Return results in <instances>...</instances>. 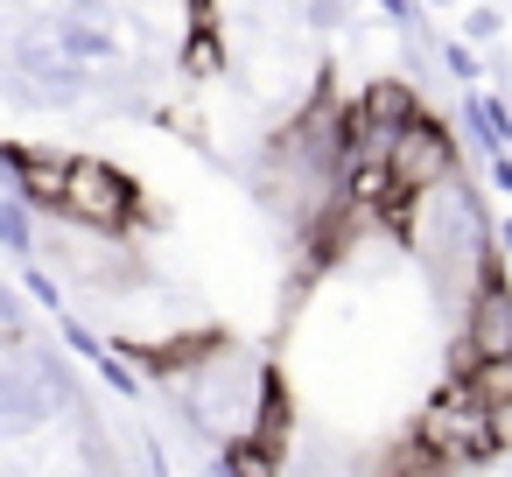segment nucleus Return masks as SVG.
Segmentation results:
<instances>
[{
	"mask_svg": "<svg viewBox=\"0 0 512 477\" xmlns=\"http://www.w3.org/2000/svg\"><path fill=\"white\" fill-rule=\"evenodd\" d=\"M71 218H85V225H99V232H113L120 218H127V176H113L106 162H71V176H64V197H57Z\"/></svg>",
	"mask_w": 512,
	"mask_h": 477,
	"instance_id": "nucleus-1",
	"label": "nucleus"
},
{
	"mask_svg": "<svg viewBox=\"0 0 512 477\" xmlns=\"http://www.w3.org/2000/svg\"><path fill=\"white\" fill-rule=\"evenodd\" d=\"M386 169H393V190H435V183L449 176V141H442L435 127L407 120V127L393 134V148H386Z\"/></svg>",
	"mask_w": 512,
	"mask_h": 477,
	"instance_id": "nucleus-2",
	"label": "nucleus"
},
{
	"mask_svg": "<svg viewBox=\"0 0 512 477\" xmlns=\"http://www.w3.org/2000/svg\"><path fill=\"white\" fill-rule=\"evenodd\" d=\"M253 393H260V386H253V372H246L239 358H211V372L197 379V407H204L211 421H225L232 435L253 421V407H260Z\"/></svg>",
	"mask_w": 512,
	"mask_h": 477,
	"instance_id": "nucleus-3",
	"label": "nucleus"
},
{
	"mask_svg": "<svg viewBox=\"0 0 512 477\" xmlns=\"http://www.w3.org/2000/svg\"><path fill=\"white\" fill-rule=\"evenodd\" d=\"M470 351L477 358H512V295L505 288L477 295V309H470Z\"/></svg>",
	"mask_w": 512,
	"mask_h": 477,
	"instance_id": "nucleus-4",
	"label": "nucleus"
},
{
	"mask_svg": "<svg viewBox=\"0 0 512 477\" xmlns=\"http://www.w3.org/2000/svg\"><path fill=\"white\" fill-rule=\"evenodd\" d=\"M470 393H477L484 407H505V400H512V358H477Z\"/></svg>",
	"mask_w": 512,
	"mask_h": 477,
	"instance_id": "nucleus-5",
	"label": "nucleus"
},
{
	"mask_svg": "<svg viewBox=\"0 0 512 477\" xmlns=\"http://www.w3.org/2000/svg\"><path fill=\"white\" fill-rule=\"evenodd\" d=\"M491 435H498V442H505V456H512V400H505V407H491Z\"/></svg>",
	"mask_w": 512,
	"mask_h": 477,
	"instance_id": "nucleus-6",
	"label": "nucleus"
}]
</instances>
